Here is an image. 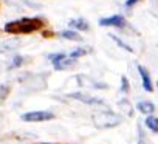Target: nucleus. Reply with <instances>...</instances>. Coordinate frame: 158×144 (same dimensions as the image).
Here are the masks:
<instances>
[{"instance_id": "obj_1", "label": "nucleus", "mask_w": 158, "mask_h": 144, "mask_svg": "<svg viewBox=\"0 0 158 144\" xmlns=\"http://www.w3.org/2000/svg\"><path fill=\"white\" fill-rule=\"evenodd\" d=\"M40 27V22L37 19H33V20H19V22H14V23H8L5 27L6 31H14V33H31L34 30H37Z\"/></svg>"}, {"instance_id": "obj_2", "label": "nucleus", "mask_w": 158, "mask_h": 144, "mask_svg": "<svg viewBox=\"0 0 158 144\" xmlns=\"http://www.w3.org/2000/svg\"><path fill=\"white\" fill-rule=\"evenodd\" d=\"M93 121H95L96 127L106 129V127H113V125H116V124L119 122V118H118L116 115H113V113L104 112V113L95 115V116H93Z\"/></svg>"}, {"instance_id": "obj_3", "label": "nucleus", "mask_w": 158, "mask_h": 144, "mask_svg": "<svg viewBox=\"0 0 158 144\" xmlns=\"http://www.w3.org/2000/svg\"><path fill=\"white\" fill-rule=\"evenodd\" d=\"M53 113L50 112H28V113H23L22 115V119L23 121H28V122H40V121H48V119H53Z\"/></svg>"}, {"instance_id": "obj_4", "label": "nucleus", "mask_w": 158, "mask_h": 144, "mask_svg": "<svg viewBox=\"0 0 158 144\" xmlns=\"http://www.w3.org/2000/svg\"><path fill=\"white\" fill-rule=\"evenodd\" d=\"M101 27H116V28H123L126 25V20L123 16H112V17H104L99 20Z\"/></svg>"}, {"instance_id": "obj_5", "label": "nucleus", "mask_w": 158, "mask_h": 144, "mask_svg": "<svg viewBox=\"0 0 158 144\" xmlns=\"http://www.w3.org/2000/svg\"><path fill=\"white\" fill-rule=\"evenodd\" d=\"M138 71H139V76H141L144 90H146V92H152V90H153V87H152V79H150V76H149V73H147V70H146L144 67L138 65Z\"/></svg>"}, {"instance_id": "obj_6", "label": "nucleus", "mask_w": 158, "mask_h": 144, "mask_svg": "<svg viewBox=\"0 0 158 144\" xmlns=\"http://www.w3.org/2000/svg\"><path fill=\"white\" fill-rule=\"evenodd\" d=\"M70 98H74V99H79V101H82L85 104H102L101 99H95V98H87L85 95H81V93H71L68 95Z\"/></svg>"}, {"instance_id": "obj_7", "label": "nucleus", "mask_w": 158, "mask_h": 144, "mask_svg": "<svg viewBox=\"0 0 158 144\" xmlns=\"http://www.w3.org/2000/svg\"><path fill=\"white\" fill-rule=\"evenodd\" d=\"M136 109H138L141 113L150 115V113L155 110V105H153L152 102H149V101H141V102H138V104H136Z\"/></svg>"}, {"instance_id": "obj_8", "label": "nucleus", "mask_w": 158, "mask_h": 144, "mask_svg": "<svg viewBox=\"0 0 158 144\" xmlns=\"http://www.w3.org/2000/svg\"><path fill=\"white\" fill-rule=\"evenodd\" d=\"M144 124H146L147 129H150L152 132L158 133V118H155V116H147L146 121H144Z\"/></svg>"}, {"instance_id": "obj_9", "label": "nucleus", "mask_w": 158, "mask_h": 144, "mask_svg": "<svg viewBox=\"0 0 158 144\" xmlns=\"http://www.w3.org/2000/svg\"><path fill=\"white\" fill-rule=\"evenodd\" d=\"M48 59L53 62V65H54V68L64 60V59H67V56L64 54V53H54V54H50L48 56Z\"/></svg>"}, {"instance_id": "obj_10", "label": "nucleus", "mask_w": 158, "mask_h": 144, "mask_svg": "<svg viewBox=\"0 0 158 144\" xmlns=\"http://www.w3.org/2000/svg\"><path fill=\"white\" fill-rule=\"evenodd\" d=\"M60 37L68 39V40H82V37L79 36L77 33H74V31H62L60 33Z\"/></svg>"}, {"instance_id": "obj_11", "label": "nucleus", "mask_w": 158, "mask_h": 144, "mask_svg": "<svg viewBox=\"0 0 158 144\" xmlns=\"http://www.w3.org/2000/svg\"><path fill=\"white\" fill-rule=\"evenodd\" d=\"M70 25H71L73 28H76V30H81V31L89 30V25H87L82 19H79V20H71V22H70Z\"/></svg>"}, {"instance_id": "obj_12", "label": "nucleus", "mask_w": 158, "mask_h": 144, "mask_svg": "<svg viewBox=\"0 0 158 144\" xmlns=\"http://www.w3.org/2000/svg\"><path fill=\"white\" fill-rule=\"evenodd\" d=\"M110 37H112V39H113V40H115V42H116V43H118V45L121 47V48H124V50H127L129 53H133V50H132V48H130V47H129L127 43H124V42H123V40H121L119 37H116V36H113V34H110Z\"/></svg>"}, {"instance_id": "obj_13", "label": "nucleus", "mask_w": 158, "mask_h": 144, "mask_svg": "<svg viewBox=\"0 0 158 144\" xmlns=\"http://www.w3.org/2000/svg\"><path fill=\"white\" fill-rule=\"evenodd\" d=\"M85 53H87V50H74L73 53H70V57L76 60L77 57H81V56H84Z\"/></svg>"}, {"instance_id": "obj_14", "label": "nucleus", "mask_w": 158, "mask_h": 144, "mask_svg": "<svg viewBox=\"0 0 158 144\" xmlns=\"http://www.w3.org/2000/svg\"><path fill=\"white\" fill-rule=\"evenodd\" d=\"M136 2H138V0H127V2H126V6H127V8H130V6H133Z\"/></svg>"}, {"instance_id": "obj_15", "label": "nucleus", "mask_w": 158, "mask_h": 144, "mask_svg": "<svg viewBox=\"0 0 158 144\" xmlns=\"http://www.w3.org/2000/svg\"><path fill=\"white\" fill-rule=\"evenodd\" d=\"M138 144H144V136H143V132L139 130V141H138Z\"/></svg>"}]
</instances>
